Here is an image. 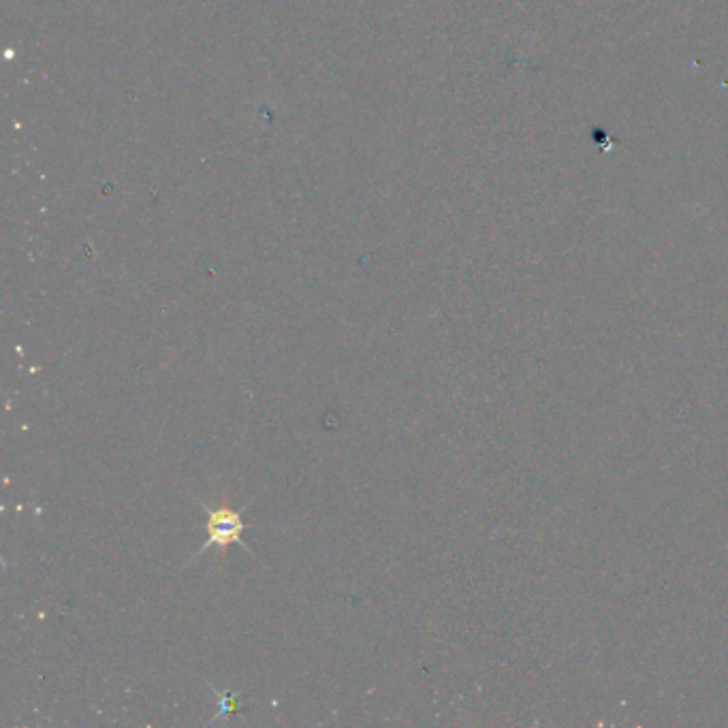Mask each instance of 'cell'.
<instances>
[{
  "instance_id": "1",
  "label": "cell",
  "mask_w": 728,
  "mask_h": 728,
  "mask_svg": "<svg viewBox=\"0 0 728 728\" xmlns=\"http://www.w3.org/2000/svg\"><path fill=\"white\" fill-rule=\"evenodd\" d=\"M246 509H248V506H244V509H240V511H235V509H231L227 502L218 504L216 509H212V506H203L205 515H208V521H205V532H208V541L201 545V549L195 553L193 560L199 558L201 553L205 549H210V547H218V549L227 551L229 545H242L244 549H248L242 543V532L246 528L244 521H242V515H244Z\"/></svg>"
}]
</instances>
